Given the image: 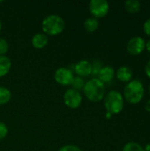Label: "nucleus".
<instances>
[{
  "instance_id": "f257e3e1",
  "label": "nucleus",
  "mask_w": 150,
  "mask_h": 151,
  "mask_svg": "<svg viewBox=\"0 0 150 151\" xmlns=\"http://www.w3.org/2000/svg\"><path fill=\"white\" fill-rule=\"evenodd\" d=\"M83 92L89 101L94 103L100 102L104 98L105 96L104 83H103L97 78H93L85 83Z\"/></svg>"
},
{
  "instance_id": "f03ea898",
  "label": "nucleus",
  "mask_w": 150,
  "mask_h": 151,
  "mask_svg": "<svg viewBox=\"0 0 150 151\" xmlns=\"http://www.w3.org/2000/svg\"><path fill=\"white\" fill-rule=\"evenodd\" d=\"M145 88L141 81L138 80H132L124 88V98L132 104L140 103L144 96Z\"/></svg>"
},
{
  "instance_id": "7ed1b4c3",
  "label": "nucleus",
  "mask_w": 150,
  "mask_h": 151,
  "mask_svg": "<svg viewBox=\"0 0 150 151\" xmlns=\"http://www.w3.org/2000/svg\"><path fill=\"white\" fill-rule=\"evenodd\" d=\"M65 27V20L57 14H50L45 17L42 22L43 34L46 35H57L61 34Z\"/></svg>"
},
{
  "instance_id": "20e7f679",
  "label": "nucleus",
  "mask_w": 150,
  "mask_h": 151,
  "mask_svg": "<svg viewBox=\"0 0 150 151\" xmlns=\"http://www.w3.org/2000/svg\"><path fill=\"white\" fill-rule=\"evenodd\" d=\"M104 107L107 112L111 115L118 114L122 111L124 108L123 95L118 90H111L104 96Z\"/></svg>"
},
{
  "instance_id": "39448f33",
  "label": "nucleus",
  "mask_w": 150,
  "mask_h": 151,
  "mask_svg": "<svg viewBox=\"0 0 150 151\" xmlns=\"http://www.w3.org/2000/svg\"><path fill=\"white\" fill-rule=\"evenodd\" d=\"M110 9V4L106 0H91L89 11L94 18H103L106 16Z\"/></svg>"
},
{
  "instance_id": "423d86ee",
  "label": "nucleus",
  "mask_w": 150,
  "mask_h": 151,
  "mask_svg": "<svg viewBox=\"0 0 150 151\" xmlns=\"http://www.w3.org/2000/svg\"><path fill=\"white\" fill-rule=\"evenodd\" d=\"M82 96L80 93L73 88H69L64 94V103L71 109H77L80 106Z\"/></svg>"
},
{
  "instance_id": "0eeeda50",
  "label": "nucleus",
  "mask_w": 150,
  "mask_h": 151,
  "mask_svg": "<svg viewBox=\"0 0 150 151\" xmlns=\"http://www.w3.org/2000/svg\"><path fill=\"white\" fill-rule=\"evenodd\" d=\"M74 75L72 71L67 67H60L54 73L55 81L62 86H69L73 81Z\"/></svg>"
},
{
  "instance_id": "6e6552de",
  "label": "nucleus",
  "mask_w": 150,
  "mask_h": 151,
  "mask_svg": "<svg viewBox=\"0 0 150 151\" xmlns=\"http://www.w3.org/2000/svg\"><path fill=\"white\" fill-rule=\"evenodd\" d=\"M146 47V42L144 38L141 36H133L132 37L126 44L127 51L132 55H139L141 54Z\"/></svg>"
},
{
  "instance_id": "1a4fd4ad",
  "label": "nucleus",
  "mask_w": 150,
  "mask_h": 151,
  "mask_svg": "<svg viewBox=\"0 0 150 151\" xmlns=\"http://www.w3.org/2000/svg\"><path fill=\"white\" fill-rule=\"evenodd\" d=\"M74 72L77 76L80 77H86L91 74L92 72V65L91 62L88 60H80L74 65Z\"/></svg>"
},
{
  "instance_id": "9d476101",
  "label": "nucleus",
  "mask_w": 150,
  "mask_h": 151,
  "mask_svg": "<svg viewBox=\"0 0 150 151\" xmlns=\"http://www.w3.org/2000/svg\"><path fill=\"white\" fill-rule=\"evenodd\" d=\"M115 75V70L113 67L110 66V65H105L103 66L102 69L100 70L99 73H98V78L103 83H106V82H110L113 77Z\"/></svg>"
},
{
  "instance_id": "9b49d317",
  "label": "nucleus",
  "mask_w": 150,
  "mask_h": 151,
  "mask_svg": "<svg viewBox=\"0 0 150 151\" xmlns=\"http://www.w3.org/2000/svg\"><path fill=\"white\" fill-rule=\"evenodd\" d=\"M133 71L131 68H129L128 66H120L117 73H116V75H117V78L120 81H123V82H129L132 81V78H133Z\"/></svg>"
},
{
  "instance_id": "f8f14e48",
  "label": "nucleus",
  "mask_w": 150,
  "mask_h": 151,
  "mask_svg": "<svg viewBox=\"0 0 150 151\" xmlns=\"http://www.w3.org/2000/svg\"><path fill=\"white\" fill-rule=\"evenodd\" d=\"M49 42L48 36L43 33H37L32 38V44L35 49L44 48Z\"/></svg>"
},
{
  "instance_id": "ddd939ff",
  "label": "nucleus",
  "mask_w": 150,
  "mask_h": 151,
  "mask_svg": "<svg viewBox=\"0 0 150 151\" xmlns=\"http://www.w3.org/2000/svg\"><path fill=\"white\" fill-rule=\"evenodd\" d=\"M11 66L10 58L6 56H0V78L5 76Z\"/></svg>"
},
{
  "instance_id": "4468645a",
  "label": "nucleus",
  "mask_w": 150,
  "mask_h": 151,
  "mask_svg": "<svg viewBox=\"0 0 150 151\" xmlns=\"http://www.w3.org/2000/svg\"><path fill=\"white\" fill-rule=\"evenodd\" d=\"M141 2L139 0H127L125 2V7L130 13H136L141 10Z\"/></svg>"
},
{
  "instance_id": "2eb2a0df",
  "label": "nucleus",
  "mask_w": 150,
  "mask_h": 151,
  "mask_svg": "<svg viewBox=\"0 0 150 151\" xmlns=\"http://www.w3.org/2000/svg\"><path fill=\"white\" fill-rule=\"evenodd\" d=\"M99 27V21L94 17L87 19L84 22V27L88 32H95Z\"/></svg>"
},
{
  "instance_id": "dca6fc26",
  "label": "nucleus",
  "mask_w": 150,
  "mask_h": 151,
  "mask_svg": "<svg viewBox=\"0 0 150 151\" xmlns=\"http://www.w3.org/2000/svg\"><path fill=\"white\" fill-rule=\"evenodd\" d=\"M11 97V91L4 87H0V105L7 104Z\"/></svg>"
},
{
  "instance_id": "f3484780",
  "label": "nucleus",
  "mask_w": 150,
  "mask_h": 151,
  "mask_svg": "<svg viewBox=\"0 0 150 151\" xmlns=\"http://www.w3.org/2000/svg\"><path fill=\"white\" fill-rule=\"evenodd\" d=\"M122 151H145L144 148L137 142H129L125 144Z\"/></svg>"
},
{
  "instance_id": "a211bd4d",
  "label": "nucleus",
  "mask_w": 150,
  "mask_h": 151,
  "mask_svg": "<svg viewBox=\"0 0 150 151\" xmlns=\"http://www.w3.org/2000/svg\"><path fill=\"white\" fill-rule=\"evenodd\" d=\"M85 81L82 77H80V76H76L73 78V81L72 82V88L77 90V91H80V90H83L84 88V86H85Z\"/></svg>"
},
{
  "instance_id": "6ab92c4d",
  "label": "nucleus",
  "mask_w": 150,
  "mask_h": 151,
  "mask_svg": "<svg viewBox=\"0 0 150 151\" xmlns=\"http://www.w3.org/2000/svg\"><path fill=\"white\" fill-rule=\"evenodd\" d=\"M91 65H92V72H91V74L93 76H97L100 70L102 69L103 65H102V62L98 59H95L94 60L92 63H91Z\"/></svg>"
},
{
  "instance_id": "aec40b11",
  "label": "nucleus",
  "mask_w": 150,
  "mask_h": 151,
  "mask_svg": "<svg viewBox=\"0 0 150 151\" xmlns=\"http://www.w3.org/2000/svg\"><path fill=\"white\" fill-rule=\"evenodd\" d=\"M9 45L5 39L0 37V56H5V54L8 52Z\"/></svg>"
},
{
  "instance_id": "412c9836",
  "label": "nucleus",
  "mask_w": 150,
  "mask_h": 151,
  "mask_svg": "<svg viewBox=\"0 0 150 151\" xmlns=\"http://www.w3.org/2000/svg\"><path fill=\"white\" fill-rule=\"evenodd\" d=\"M58 151H82L80 150V147L76 146V145H72V144H68V145H65L63 147H61Z\"/></svg>"
},
{
  "instance_id": "4be33fe9",
  "label": "nucleus",
  "mask_w": 150,
  "mask_h": 151,
  "mask_svg": "<svg viewBox=\"0 0 150 151\" xmlns=\"http://www.w3.org/2000/svg\"><path fill=\"white\" fill-rule=\"evenodd\" d=\"M8 134V128L6 125L0 121V141L3 140Z\"/></svg>"
},
{
  "instance_id": "5701e85b",
  "label": "nucleus",
  "mask_w": 150,
  "mask_h": 151,
  "mask_svg": "<svg viewBox=\"0 0 150 151\" xmlns=\"http://www.w3.org/2000/svg\"><path fill=\"white\" fill-rule=\"evenodd\" d=\"M143 30H144L146 35H148L149 36H150V18L148 19L144 22V24H143Z\"/></svg>"
},
{
  "instance_id": "b1692460",
  "label": "nucleus",
  "mask_w": 150,
  "mask_h": 151,
  "mask_svg": "<svg viewBox=\"0 0 150 151\" xmlns=\"http://www.w3.org/2000/svg\"><path fill=\"white\" fill-rule=\"evenodd\" d=\"M145 73H146L147 76L150 78V60L147 63V65L145 66Z\"/></svg>"
},
{
  "instance_id": "393cba45",
  "label": "nucleus",
  "mask_w": 150,
  "mask_h": 151,
  "mask_svg": "<svg viewBox=\"0 0 150 151\" xmlns=\"http://www.w3.org/2000/svg\"><path fill=\"white\" fill-rule=\"evenodd\" d=\"M145 110H146L147 111L150 112V99L149 101H147V103H146V104H145Z\"/></svg>"
},
{
  "instance_id": "a878e982",
  "label": "nucleus",
  "mask_w": 150,
  "mask_h": 151,
  "mask_svg": "<svg viewBox=\"0 0 150 151\" xmlns=\"http://www.w3.org/2000/svg\"><path fill=\"white\" fill-rule=\"evenodd\" d=\"M146 49H147V50L150 52V40H149L147 42H146V47H145Z\"/></svg>"
},
{
  "instance_id": "bb28decb",
  "label": "nucleus",
  "mask_w": 150,
  "mask_h": 151,
  "mask_svg": "<svg viewBox=\"0 0 150 151\" xmlns=\"http://www.w3.org/2000/svg\"><path fill=\"white\" fill-rule=\"evenodd\" d=\"M144 150L145 151H150V143H148L146 145V147L144 148Z\"/></svg>"
},
{
  "instance_id": "cd10ccee",
  "label": "nucleus",
  "mask_w": 150,
  "mask_h": 151,
  "mask_svg": "<svg viewBox=\"0 0 150 151\" xmlns=\"http://www.w3.org/2000/svg\"><path fill=\"white\" fill-rule=\"evenodd\" d=\"M111 116H112V115H111V113H109V112H107V113H106V118H107V119H111Z\"/></svg>"
},
{
  "instance_id": "c85d7f7f",
  "label": "nucleus",
  "mask_w": 150,
  "mask_h": 151,
  "mask_svg": "<svg viewBox=\"0 0 150 151\" xmlns=\"http://www.w3.org/2000/svg\"><path fill=\"white\" fill-rule=\"evenodd\" d=\"M1 29H2V22L0 20V32H1Z\"/></svg>"
},
{
  "instance_id": "c756f323",
  "label": "nucleus",
  "mask_w": 150,
  "mask_h": 151,
  "mask_svg": "<svg viewBox=\"0 0 150 151\" xmlns=\"http://www.w3.org/2000/svg\"><path fill=\"white\" fill-rule=\"evenodd\" d=\"M149 94H150V85H149Z\"/></svg>"
}]
</instances>
